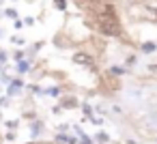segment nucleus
<instances>
[{"instance_id":"1","label":"nucleus","mask_w":157,"mask_h":144,"mask_svg":"<svg viewBox=\"0 0 157 144\" xmlns=\"http://www.w3.org/2000/svg\"><path fill=\"white\" fill-rule=\"evenodd\" d=\"M90 11L95 15V24H97V30L105 37H121L123 32V26L118 22V15L114 11V5L110 2H103V0H99V2L90 5Z\"/></svg>"},{"instance_id":"2","label":"nucleus","mask_w":157,"mask_h":144,"mask_svg":"<svg viewBox=\"0 0 157 144\" xmlns=\"http://www.w3.org/2000/svg\"><path fill=\"white\" fill-rule=\"evenodd\" d=\"M73 63H75V65H82V67H90V69H93V58H90L88 54H84V52L73 54Z\"/></svg>"},{"instance_id":"3","label":"nucleus","mask_w":157,"mask_h":144,"mask_svg":"<svg viewBox=\"0 0 157 144\" xmlns=\"http://www.w3.org/2000/svg\"><path fill=\"white\" fill-rule=\"evenodd\" d=\"M140 50H142V52H146V54H148V52H155V50H157V45H155V43H146V45H142V47H140Z\"/></svg>"},{"instance_id":"4","label":"nucleus","mask_w":157,"mask_h":144,"mask_svg":"<svg viewBox=\"0 0 157 144\" xmlns=\"http://www.w3.org/2000/svg\"><path fill=\"white\" fill-rule=\"evenodd\" d=\"M63 103H65L67 108H73V105H78V99H75V97H71V99H65Z\"/></svg>"},{"instance_id":"5","label":"nucleus","mask_w":157,"mask_h":144,"mask_svg":"<svg viewBox=\"0 0 157 144\" xmlns=\"http://www.w3.org/2000/svg\"><path fill=\"white\" fill-rule=\"evenodd\" d=\"M112 73H114V75H123L125 69H123V67H112Z\"/></svg>"},{"instance_id":"6","label":"nucleus","mask_w":157,"mask_h":144,"mask_svg":"<svg viewBox=\"0 0 157 144\" xmlns=\"http://www.w3.org/2000/svg\"><path fill=\"white\" fill-rule=\"evenodd\" d=\"M54 2H56V7H58L60 11H65V0H54Z\"/></svg>"},{"instance_id":"7","label":"nucleus","mask_w":157,"mask_h":144,"mask_svg":"<svg viewBox=\"0 0 157 144\" xmlns=\"http://www.w3.org/2000/svg\"><path fill=\"white\" fill-rule=\"evenodd\" d=\"M97 140H99V142H108V135H103V133H99V135H97Z\"/></svg>"},{"instance_id":"8","label":"nucleus","mask_w":157,"mask_h":144,"mask_svg":"<svg viewBox=\"0 0 157 144\" xmlns=\"http://www.w3.org/2000/svg\"><path fill=\"white\" fill-rule=\"evenodd\" d=\"M30 144H35V142H30Z\"/></svg>"}]
</instances>
